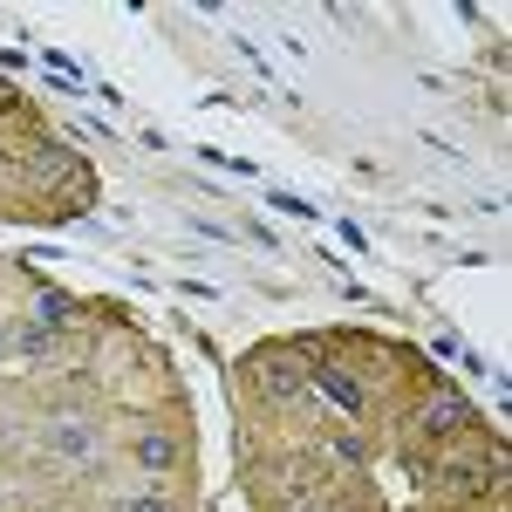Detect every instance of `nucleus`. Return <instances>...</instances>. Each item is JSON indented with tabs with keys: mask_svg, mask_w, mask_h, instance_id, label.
Here are the masks:
<instances>
[{
	"mask_svg": "<svg viewBox=\"0 0 512 512\" xmlns=\"http://www.w3.org/2000/svg\"><path fill=\"white\" fill-rule=\"evenodd\" d=\"M253 376H260V390L274 396V403H301V396H308V369L287 362V355H260Z\"/></svg>",
	"mask_w": 512,
	"mask_h": 512,
	"instance_id": "f257e3e1",
	"label": "nucleus"
},
{
	"mask_svg": "<svg viewBox=\"0 0 512 512\" xmlns=\"http://www.w3.org/2000/svg\"><path fill=\"white\" fill-rule=\"evenodd\" d=\"M308 390H315V396H328V403H335L342 417H362V410H369L362 383H355V376H342V369H328V362H315V369H308Z\"/></svg>",
	"mask_w": 512,
	"mask_h": 512,
	"instance_id": "f03ea898",
	"label": "nucleus"
},
{
	"mask_svg": "<svg viewBox=\"0 0 512 512\" xmlns=\"http://www.w3.org/2000/svg\"><path fill=\"white\" fill-rule=\"evenodd\" d=\"M48 451L69 458V465H89V458H96V431H89V424H55V431H48Z\"/></svg>",
	"mask_w": 512,
	"mask_h": 512,
	"instance_id": "7ed1b4c3",
	"label": "nucleus"
},
{
	"mask_svg": "<svg viewBox=\"0 0 512 512\" xmlns=\"http://www.w3.org/2000/svg\"><path fill=\"white\" fill-rule=\"evenodd\" d=\"M171 458H178L171 437H137V465H144V472H171Z\"/></svg>",
	"mask_w": 512,
	"mask_h": 512,
	"instance_id": "20e7f679",
	"label": "nucleus"
},
{
	"mask_svg": "<svg viewBox=\"0 0 512 512\" xmlns=\"http://www.w3.org/2000/svg\"><path fill=\"white\" fill-rule=\"evenodd\" d=\"M69 315H76V308H69L62 294H41V321H69Z\"/></svg>",
	"mask_w": 512,
	"mask_h": 512,
	"instance_id": "39448f33",
	"label": "nucleus"
},
{
	"mask_svg": "<svg viewBox=\"0 0 512 512\" xmlns=\"http://www.w3.org/2000/svg\"><path fill=\"white\" fill-rule=\"evenodd\" d=\"M117 512H171V499H164V492H144V499H130V506H117Z\"/></svg>",
	"mask_w": 512,
	"mask_h": 512,
	"instance_id": "423d86ee",
	"label": "nucleus"
},
{
	"mask_svg": "<svg viewBox=\"0 0 512 512\" xmlns=\"http://www.w3.org/2000/svg\"><path fill=\"white\" fill-rule=\"evenodd\" d=\"M335 239H342V246H355V253H362V246H369V239H362V226H355V219H342V226H335Z\"/></svg>",
	"mask_w": 512,
	"mask_h": 512,
	"instance_id": "0eeeda50",
	"label": "nucleus"
},
{
	"mask_svg": "<svg viewBox=\"0 0 512 512\" xmlns=\"http://www.w3.org/2000/svg\"><path fill=\"white\" fill-rule=\"evenodd\" d=\"M0 349H7V328H0Z\"/></svg>",
	"mask_w": 512,
	"mask_h": 512,
	"instance_id": "6e6552de",
	"label": "nucleus"
},
{
	"mask_svg": "<svg viewBox=\"0 0 512 512\" xmlns=\"http://www.w3.org/2000/svg\"><path fill=\"white\" fill-rule=\"evenodd\" d=\"M301 512H315V506H301Z\"/></svg>",
	"mask_w": 512,
	"mask_h": 512,
	"instance_id": "1a4fd4ad",
	"label": "nucleus"
}]
</instances>
